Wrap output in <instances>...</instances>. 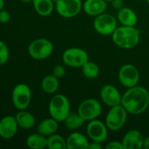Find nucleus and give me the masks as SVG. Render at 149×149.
Wrapping results in <instances>:
<instances>
[{
  "instance_id": "f257e3e1",
  "label": "nucleus",
  "mask_w": 149,
  "mask_h": 149,
  "mask_svg": "<svg viewBox=\"0 0 149 149\" xmlns=\"http://www.w3.org/2000/svg\"><path fill=\"white\" fill-rule=\"evenodd\" d=\"M121 105L128 113L138 115L143 113L149 106V93L144 87L136 85L122 95Z\"/></svg>"
},
{
  "instance_id": "f03ea898",
  "label": "nucleus",
  "mask_w": 149,
  "mask_h": 149,
  "mask_svg": "<svg viewBox=\"0 0 149 149\" xmlns=\"http://www.w3.org/2000/svg\"><path fill=\"white\" fill-rule=\"evenodd\" d=\"M113 42L122 49H132L140 42L141 32L135 26H122L116 28L111 35Z\"/></svg>"
},
{
  "instance_id": "7ed1b4c3",
  "label": "nucleus",
  "mask_w": 149,
  "mask_h": 149,
  "mask_svg": "<svg viewBox=\"0 0 149 149\" xmlns=\"http://www.w3.org/2000/svg\"><path fill=\"white\" fill-rule=\"evenodd\" d=\"M69 100L62 94L55 95L50 99L48 106V111L50 117L53 118L58 122H63L70 113Z\"/></svg>"
},
{
  "instance_id": "20e7f679",
  "label": "nucleus",
  "mask_w": 149,
  "mask_h": 149,
  "mask_svg": "<svg viewBox=\"0 0 149 149\" xmlns=\"http://www.w3.org/2000/svg\"><path fill=\"white\" fill-rule=\"evenodd\" d=\"M53 49V45L50 40L45 38H39L31 42L28 47V52L33 59L44 60L52 55Z\"/></svg>"
},
{
  "instance_id": "39448f33",
  "label": "nucleus",
  "mask_w": 149,
  "mask_h": 149,
  "mask_svg": "<svg viewBox=\"0 0 149 149\" xmlns=\"http://www.w3.org/2000/svg\"><path fill=\"white\" fill-rule=\"evenodd\" d=\"M127 113V111L121 104L111 107L105 119V123L109 130L116 131L122 129L126 123Z\"/></svg>"
},
{
  "instance_id": "423d86ee",
  "label": "nucleus",
  "mask_w": 149,
  "mask_h": 149,
  "mask_svg": "<svg viewBox=\"0 0 149 149\" xmlns=\"http://www.w3.org/2000/svg\"><path fill=\"white\" fill-rule=\"evenodd\" d=\"M31 90L24 83H20L15 86L12 93V101L15 107L18 110H25L31 101Z\"/></svg>"
},
{
  "instance_id": "0eeeda50",
  "label": "nucleus",
  "mask_w": 149,
  "mask_h": 149,
  "mask_svg": "<svg viewBox=\"0 0 149 149\" xmlns=\"http://www.w3.org/2000/svg\"><path fill=\"white\" fill-rule=\"evenodd\" d=\"M102 106L100 102L94 98H87L79 105L77 113L85 122L97 119L101 114Z\"/></svg>"
},
{
  "instance_id": "6e6552de",
  "label": "nucleus",
  "mask_w": 149,
  "mask_h": 149,
  "mask_svg": "<svg viewBox=\"0 0 149 149\" xmlns=\"http://www.w3.org/2000/svg\"><path fill=\"white\" fill-rule=\"evenodd\" d=\"M94 29L99 34L112 35L117 26V19L109 13H102L96 16L93 22Z\"/></svg>"
},
{
  "instance_id": "1a4fd4ad",
  "label": "nucleus",
  "mask_w": 149,
  "mask_h": 149,
  "mask_svg": "<svg viewBox=\"0 0 149 149\" xmlns=\"http://www.w3.org/2000/svg\"><path fill=\"white\" fill-rule=\"evenodd\" d=\"M62 59L64 63L72 68H81L89 61L88 54L79 47H70L63 53Z\"/></svg>"
},
{
  "instance_id": "9d476101",
  "label": "nucleus",
  "mask_w": 149,
  "mask_h": 149,
  "mask_svg": "<svg viewBox=\"0 0 149 149\" xmlns=\"http://www.w3.org/2000/svg\"><path fill=\"white\" fill-rule=\"evenodd\" d=\"M119 82L126 88L138 85L140 80V72L132 64H125L119 68L118 73Z\"/></svg>"
},
{
  "instance_id": "9b49d317",
  "label": "nucleus",
  "mask_w": 149,
  "mask_h": 149,
  "mask_svg": "<svg viewBox=\"0 0 149 149\" xmlns=\"http://www.w3.org/2000/svg\"><path fill=\"white\" fill-rule=\"evenodd\" d=\"M82 5L81 0H59L55 4V10L61 17L71 18L81 12Z\"/></svg>"
},
{
  "instance_id": "f8f14e48",
  "label": "nucleus",
  "mask_w": 149,
  "mask_h": 149,
  "mask_svg": "<svg viewBox=\"0 0 149 149\" xmlns=\"http://www.w3.org/2000/svg\"><path fill=\"white\" fill-rule=\"evenodd\" d=\"M108 130L106 123L97 119L90 121L87 126V133L93 141L103 143L108 138Z\"/></svg>"
},
{
  "instance_id": "ddd939ff",
  "label": "nucleus",
  "mask_w": 149,
  "mask_h": 149,
  "mask_svg": "<svg viewBox=\"0 0 149 149\" xmlns=\"http://www.w3.org/2000/svg\"><path fill=\"white\" fill-rule=\"evenodd\" d=\"M100 96L103 103L109 107L121 104L122 95L119 90L112 84H106L100 89Z\"/></svg>"
},
{
  "instance_id": "4468645a",
  "label": "nucleus",
  "mask_w": 149,
  "mask_h": 149,
  "mask_svg": "<svg viewBox=\"0 0 149 149\" xmlns=\"http://www.w3.org/2000/svg\"><path fill=\"white\" fill-rule=\"evenodd\" d=\"M143 135L137 130H130L126 132L122 141L124 149H141L143 146Z\"/></svg>"
},
{
  "instance_id": "2eb2a0df",
  "label": "nucleus",
  "mask_w": 149,
  "mask_h": 149,
  "mask_svg": "<svg viewBox=\"0 0 149 149\" xmlns=\"http://www.w3.org/2000/svg\"><path fill=\"white\" fill-rule=\"evenodd\" d=\"M18 127L15 116H4L0 120V136L4 139H11L16 135Z\"/></svg>"
},
{
  "instance_id": "dca6fc26",
  "label": "nucleus",
  "mask_w": 149,
  "mask_h": 149,
  "mask_svg": "<svg viewBox=\"0 0 149 149\" xmlns=\"http://www.w3.org/2000/svg\"><path fill=\"white\" fill-rule=\"evenodd\" d=\"M107 7V1L105 0H85L83 3L82 9L88 15L96 17L104 13Z\"/></svg>"
},
{
  "instance_id": "f3484780",
  "label": "nucleus",
  "mask_w": 149,
  "mask_h": 149,
  "mask_svg": "<svg viewBox=\"0 0 149 149\" xmlns=\"http://www.w3.org/2000/svg\"><path fill=\"white\" fill-rule=\"evenodd\" d=\"M65 140L67 149H89L90 142L84 134L72 132Z\"/></svg>"
},
{
  "instance_id": "a211bd4d",
  "label": "nucleus",
  "mask_w": 149,
  "mask_h": 149,
  "mask_svg": "<svg viewBox=\"0 0 149 149\" xmlns=\"http://www.w3.org/2000/svg\"><path fill=\"white\" fill-rule=\"evenodd\" d=\"M117 20L122 25L126 26H135L138 23V15L132 9L124 7L118 10Z\"/></svg>"
},
{
  "instance_id": "6ab92c4d",
  "label": "nucleus",
  "mask_w": 149,
  "mask_h": 149,
  "mask_svg": "<svg viewBox=\"0 0 149 149\" xmlns=\"http://www.w3.org/2000/svg\"><path fill=\"white\" fill-rule=\"evenodd\" d=\"M59 128L58 122L53 118H47L40 122L36 127V131L45 136L48 137L56 133Z\"/></svg>"
},
{
  "instance_id": "aec40b11",
  "label": "nucleus",
  "mask_w": 149,
  "mask_h": 149,
  "mask_svg": "<svg viewBox=\"0 0 149 149\" xmlns=\"http://www.w3.org/2000/svg\"><path fill=\"white\" fill-rule=\"evenodd\" d=\"M15 119L19 127L24 130H30L35 126L36 119L30 112L25 110H20L15 115Z\"/></svg>"
},
{
  "instance_id": "412c9836",
  "label": "nucleus",
  "mask_w": 149,
  "mask_h": 149,
  "mask_svg": "<svg viewBox=\"0 0 149 149\" xmlns=\"http://www.w3.org/2000/svg\"><path fill=\"white\" fill-rule=\"evenodd\" d=\"M26 145L31 149H44L47 146V137L38 132L31 134L26 138Z\"/></svg>"
},
{
  "instance_id": "4be33fe9",
  "label": "nucleus",
  "mask_w": 149,
  "mask_h": 149,
  "mask_svg": "<svg viewBox=\"0 0 149 149\" xmlns=\"http://www.w3.org/2000/svg\"><path fill=\"white\" fill-rule=\"evenodd\" d=\"M35 11L42 17L49 16L54 9V3L52 0H33L32 1Z\"/></svg>"
},
{
  "instance_id": "5701e85b",
  "label": "nucleus",
  "mask_w": 149,
  "mask_h": 149,
  "mask_svg": "<svg viewBox=\"0 0 149 149\" xmlns=\"http://www.w3.org/2000/svg\"><path fill=\"white\" fill-rule=\"evenodd\" d=\"M41 87L42 90L47 94H54L56 93L59 87L58 79L52 74L46 76L42 80Z\"/></svg>"
},
{
  "instance_id": "b1692460",
  "label": "nucleus",
  "mask_w": 149,
  "mask_h": 149,
  "mask_svg": "<svg viewBox=\"0 0 149 149\" xmlns=\"http://www.w3.org/2000/svg\"><path fill=\"white\" fill-rule=\"evenodd\" d=\"M63 122L67 129L70 130H76L79 129L82 126L83 124L85 122V121L78 113L70 112Z\"/></svg>"
},
{
  "instance_id": "393cba45",
  "label": "nucleus",
  "mask_w": 149,
  "mask_h": 149,
  "mask_svg": "<svg viewBox=\"0 0 149 149\" xmlns=\"http://www.w3.org/2000/svg\"><path fill=\"white\" fill-rule=\"evenodd\" d=\"M83 75L87 79H96L100 74V68L98 65L92 61H87L81 66Z\"/></svg>"
},
{
  "instance_id": "a878e982",
  "label": "nucleus",
  "mask_w": 149,
  "mask_h": 149,
  "mask_svg": "<svg viewBox=\"0 0 149 149\" xmlns=\"http://www.w3.org/2000/svg\"><path fill=\"white\" fill-rule=\"evenodd\" d=\"M49 149H67L66 140L58 134H53L47 137V146Z\"/></svg>"
},
{
  "instance_id": "bb28decb",
  "label": "nucleus",
  "mask_w": 149,
  "mask_h": 149,
  "mask_svg": "<svg viewBox=\"0 0 149 149\" xmlns=\"http://www.w3.org/2000/svg\"><path fill=\"white\" fill-rule=\"evenodd\" d=\"M10 56L8 47L2 41H0V65H4L7 62Z\"/></svg>"
},
{
  "instance_id": "cd10ccee",
  "label": "nucleus",
  "mask_w": 149,
  "mask_h": 149,
  "mask_svg": "<svg viewBox=\"0 0 149 149\" xmlns=\"http://www.w3.org/2000/svg\"><path fill=\"white\" fill-rule=\"evenodd\" d=\"M52 75L55 76L58 79L62 78L65 74V69L63 65H57L52 69Z\"/></svg>"
},
{
  "instance_id": "c85d7f7f",
  "label": "nucleus",
  "mask_w": 149,
  "mask_h": 149,
  "mask_svg": "<svg viewBox=\"0 0 149 149\" xmlns=\"http://www.w3.org/2000/svg\"><path fill=\"white\" fill-rule=\"evenodd\" d=\"M106 149H124L123 146H122V141H113L108 143L107 145L106 146Z\"/></svg>"
},
{
  "instance_id": "c756f323",
  "label": "nucleus",
  "mask_w": 149,
  "mask_h": 149,
  "mask_svg": "<svg viewBox=\"0 0 149 149\" xmlns=\"http://www.w3.org/2000/svg\"><path fill=\"white\" fill-rule=\"evenodd\" d=\"M11 18V15L10 13L6 10H1L0 11V23H8Z\"/></svg>"
},
{
  "instance_id": "7c9ffc66",
  "label": "nucleus",
  "mask_w": 149,
  "mask_h": 149,
  "mask_svg": "<svg viewBox=\"0 0 149 149\" xmlns=\"http://www.w3.org/2000/svg\"><path fill=\"white\" fill-rule=\"evenodd\" d=\"M111 3V6L115 10H120L124 7V1L123 0H111L110 1Z\"/></svg>"
},
{
  "instance_id": "2f4dec72",
  "label": "nucleus",
  "mask_w": 149,
  "mask_h": 149,
  "mask_svg": "<svg viewBox=\"0 0 149 149\" xmlns=\"http://www.w3.org/2000/svg\"><path fill=\"white\" fill-rule=\"evenodd\" d=\"M101 148H103L102 143L97 142V141H93L92 143H90L89 149H101Z\"/></svg>"
},
{
  "instance_id": "473e14b6",
  "label": "nucleus",
  "mask_w": 149,
  "mask_h": 149,
  "mask_svg": "<svg viewBox=\"0 0 149 149\" xmlns=\"http://www.w3.org/2000/svg\"><path fill=\"white\" fill-rule=\"evenodd\" d=\"M143 148L146 149H149V136L144 138L143 146Z\"/></svg>"
},
{
  "instance_id": "72a5a7b5",
  "label": "nucleus",
  "mask_w": 149,
  "mask_h": 149,
  "mask_svg": "<svg viewBox=\"0 0 149 149\" xmlns=\"http://www.w3.org/2000/svg\"><path fill=\"white\" fill-rule=\"evenodd\" d=\"M4 7V0H0V11Z\"/></svg>"
},
{
  "instance_id": "f704fd0d",
  "label": "nucleus",
  "mask_w": 149,
  "mask_h": 149,
  "mask_svg": "<svg viewBox=\"0 0 149 149\" xmlns=\"http://www.w3.org/2000/svg\"><path fill=\"white\" fill-rule=\"evenodd\" d=\"M22 2H24V3H30L33 1V0H20Z\"/></svg>"
},
{
  "instance_id": "c9c22d12",
  "label": "nucleus",
  "mask_w": 149,
  "mask_h": 149,
  "mask_svg": "<svg viewBox=\"0 0 149 149\" xmlns=\"http://www.w3.org/2000/svg\"><path fill=\"white\" fill-rule=\"evenodd\" d=\"M52 1H53V3H54V4H56V3H57V2H58V1H59V0H52Z\"/></svg>"
},
{
  "instance_id": "e433bc0d",
  "label": "nucleus",
  "mask_w": 149,
  "mask_h": 149,
  "mask_svg": "<svg viewBox=\"0 0 149 149\" xmlns=\"http://www.w3.org/2000/svg\"><path fill=\"white\" fill-rule=\"evenodd\" d=\"M146 1L147 4H148V5H149V0H146Z\"/></svg>"
},
{
  "instance_id": "4c0bfd02",
  "label": "nucleus",
  "mask_w": 149,
  "mask_h": 149,
  "mask_svg": "<svg viewBox=\"0 0 149 149\" xmlns=\"http://www.w3.org/2000/svg\"><path fill=\"white\" fill-rule=\"evenodd\" d=\"M105 1H107V2H110V1H111V0H105Z\"/></svg>"
}]
</instances>
